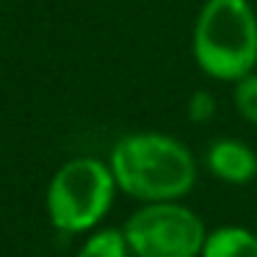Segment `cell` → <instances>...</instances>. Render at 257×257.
<instances>
[{
    "instance_id": "cell-6",
    "label": "cell",
    "mask_w": 257,
    "mask_h": 257,
    "mask_svg": "<svg viewBox=\"0 0 257 257\" xmlns=\"http://www.w3.org/2000/svg\"><path fill=\"white\" fill-rule=\"evenodd\" d=\"M199 257H257V235L246 227H218L207 232Z\"/></svg>"
},
{
    "instance_id": "cell-4",
    "label": "cell",
    "mask_w": 257,
    "mask_h": 257,
    "mask_svg": "<svg viewBox=\"0 0 257 257\" xmlns=\"http://www.w3.org/2000/svg\"><path fill=\"white\" fill-rule=\"evenodd\" d=\"M122 232L136 257H199L207 238L202 218L177 199L144 202Z\"/></svg>"
},
{
    "instance_id": "cell-3",
    "label": "cell",
    "mask_w": 257,
    "mask_h": 257,
    "mask_svg": "<svg viewBox=\"0 0 257 257\" xmlns=\"http://www.w3.org/2000/svg\"><path fill=\"white\" fill-rule=\"evenodd\" d=\"M116 180L100 158H72L47 183V218L58 232L78 235L94 229L108 216L116 194Z\"/></svg>"
},
{
    "instance_id": "cell-2",
    "label": "cell",
    "mask_w": 257,
    "mask_h": 257,
    "mask_svg": "<svg viewBox=\"0 0 257 257\" xmlns=\"http://www.w3.org/2000/svg\"><path fill=\"white\" fill-rule=\"evenodd\" d=\"M191 50L213 80L235 83L257 67V14L249 0H205L194 23Z\"/></svg>"
},
{
    "instance_id": "cell-7",
    "label": "cell",
    "mask_w": 257,
    "mask_h": 257,
    "mask_svg": "<svg viewBox=\"0 0 257 257\" xmlns=\"http://www.w3.org/2000/svg\"><path fill=\"white\" fill-rule=\"evenodd\" d=\"M130 246L124 240V232L116 227L97 229L83 246H80L78 257H127Z\"/></svg>"
},
{
    "instance_id": "cell-5",
    "label": "cell",
    "mask_w": 257,
    "mask_h": 257,
    "mask_svg": "<svg viewBox=\"0 0 257 257\" xmlns=\"http://www.w3.org/2000/svg\"><path fill=\"white\" fill-rule=\"evenodd\" d=\"M205 163L221 183L246 185L257 177V155L238 139H218L207 147Z\"/></svg>"
},
{
    "instance_id": "cell-8",
    "label": "cell",
    "mask_w": 257,
    "mask_h": 257,
    "mask_svg": "<svg viewBox=\"0 0 257 257\" xmlns=\"http://www.w3.org/2000/svg\"><path fill=\"white\" fill-rule=\"evenodd\" d=\"M235 108L249 124L257 127V72L243 75L240 80H235Z\"/></svg>"
},
{
    "instance_id": "cell-1",
    "label": "cell",
    "mask_w": 257,
    "mask_h": 257,
    "mask_svg": "<svg viewBox=\"0 0 257 257\" xmlns=\"http://www.w3.org/2000/svg\"><path fill=\"white\" fill-rule=\"evenodd\" d=\"M116 188L139 202L183 199L196 183V161L183 141L166 133H130L111 150Z\"/></svg>"
}]
</instances>
